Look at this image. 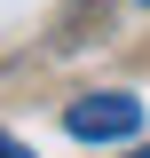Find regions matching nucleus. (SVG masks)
Returning <instances> with one entry per match:
<instances>
[{
  "label": "nucleus",
  "mask_w": 150,
  "mask_h": 158,
  "mask_svg": "<svg viewBox=\"0 0 150 158\" xmlns=\"http://www.w3.org/2000/svg\"><path fill=\"white\" fill-rule=\"evenodd\" d=\"M63 135L71 142H127V135H142V103L127 87H95V95L63 103Z\"/></svg>",
  "instance_id": "f257e3e1"
},
{
  "label": "nucleus",
  "mask_w": 150,
  "mask_h": 158,
  "mask_svg": "<svg viewBox=\"0 0 150 158\" xmlns=\"http://www.w3.org/2000/svg\"><path fill=\"white\" fill-rule=\"evenodd\" d=\"M134 158H150V150H134Z\"/></svg>",
  "instance_id": "7ed1b4c3"
},
{
  "label": "nucleus",
  "mask_w": 150,
  "mask_h": 158,
  "mask_svg": "<svg viewBox=\"0 0 150 158\" xmlns=\"http://www.w3.org/2000/svg\"><path fill=\"white\" fill-rule=\"evenodd\" d=\"M142 8H150V0H142Z\"/></svg>",
  "instance_id": "20e7f679"
},
{
  "label": "nucleus",
  "mask_w": 150,
  "mask_h": 158,
  "mask_svg": "<svg viewBox=\"0 0 150 158\" xmlns=\"http://www.w3.org/2000/svg\"><path fill=\"white\" fill-rule=\"evenodd\" d=\"M0 158H32V150H24V142L8 135V127H0Z\"/></svg>",
  "instance_id": "f03ea898"
}]
</instances>
